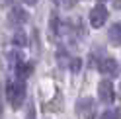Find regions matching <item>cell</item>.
I'll use <instances>...</instances> for the list:
<instances>
[{
    "label": "cell",
    "mask_w": 121,
    "mask_h": 119,
    "mask_svg": "<svg viewBox=\"0 0 121 119\" xmlns=\"http://www.w3.org/2000/svg\"><path fill=\"white\" fill-rule=\"evenodd\" d=\"M6 96H8L12 107L20 109V106L24 103V98H26V84H24V80L8 82V86H6Z\"/></svg>",
    "instance_id": "cell-1"
},
{
    "label": "cell",
    "mask_w": 121,
    "mask_h": 119,
    "mask_svg": "<svg viewBox=\"0 0 121 119\" xmlns=\"http://www.w3.org/2000/svg\"><path fill=\"white\" fill-rule=\"evenodd\" d=\"M76 109H78V113L84 115L86 119H94V117H96V102H94L92 98H82V100H78Z\"/></svg>",
    "instance_id": "cell-2"
},
{
    "label": "cell",
    "mask_w": 121,
    "mask_h": 119,
    "mask_svg": "<svg viewBox=\"0 0 121 119\" xmlns=\"http://www.w3.org/2000/svg\"><path fill=\"white\" fill-rule=\"evenodd\" d=\"M105 20H108V10H105V6L98 4L92 8V12H90V24H92V27H102L105 24Z\"/></svg>",
    "instance_id": "cell-3"
},
{
    "label": "cell",
    "mask_w": 121,
    "mask_h": 119,
    "mask_svg": "<svg viewBox=\"0 0 121 119\" xmlns=\"http://www.w3.org/2000/svg\"><path fill=\"white\" fill-rule=\"evenodd\" d=\"M98 96H100V100L105 102V103H111L115 100V90H113V84L109 80H102V82L98 84Z\"/></svg>",
    "instance_id": "cell-4"
},
{
    "label": "cell",
    "mask_w": 121,
    "mask_h": 119,
    "mask_svg": "<svg viewBox=\"0 0 121 119\" xmlns=\"http://www.w3.org/2000/svg\"><path fill=\"white\" fill-rule=\"evenodd\" d=\"M98 68H100V72L105 74V76H115V74L119 72V63L115 61V59H104Z\"/></svg>",
    "instance_id": "cell-5"
},
{
    "label": "cell",
    "mask_w": 121,
    "mask_h": 119,
    "mask_svg": "<svg viewBox=\"0 0 121 119\" xmlns=\"http://www.w3.org/2000/svg\"><path fill=\"white\" fill-rule=\"evenodd\" d=\"M10 21L12 24H24V21H27V12L20 10V8H14L10 12Z\"/></svg>",
    "instance_id": "cell-6"
},
{
    "label": "cell",
    "mask_w": 121,
    "mask_h": 119,
    "mask_svg": "<svg viewBox=\"0 0 121 119\" xmlns=\"http://www.w3.org/2000/svg\"><path fill=\"white\" fill-rule=\"evenodd\" d=\"M31 70H33V64H31V63H20V64H18V68H16L18 78H20V80L27 78L29 74H31Z\"/></svg>",
    "instance_id": "cell-7"
},
{
    "label": "cell",
    "mask_w": 121,
    "mask_h": 119,
    "mask_svg": "<svg viewBox=\"0 0 121 119\" xmlns=\"http://www.w3.org/2000/svg\"><path fill=\"white\" fill-rule=\"evenodd\" d=\"M109 39L115 43V45H121V21L113 24L111 29H109Z\"/></svg>",
    "instance_id": "cell-8"
},
{
    "label": "cell",
    "mask_w": 121,
    "mask_h": 119,
    "mask_svg": "<svg viewBox=\"0 0 121 119\" xmlns=\"http://www.w3.org/2000/svg\"><path fill=\"white\" fill-rule=\"evenodd\" d=\"M12 41H14V45H16V47H26L27 45V37H26V33L22 31V29L14 33V39Z\"/></svg>",
    "instance_id": "cell-9"
},
{
    "label": "cell",
    "mask_w": 121,
    "mask_h": 119,
    "mask_svg": "<svg viewBox=\"0 0 121 119\" xmlns=\"http://www.w3.org/2000/svg\"><path fill=\"white\" fill-rule=\"evenodd\" d=\"M102 119H121V107L104 111V113H102Z\"/></svg>",
    "instance_id": "cell-10"
},
{
    "label": "cell",
    "mask_w": 121,
    "mask_h": 119,
    "mask_svg": "<svg viewBox=\"0 0 121 119\" xmlns=\"http://www.w3.org/2000/svg\"><path fill=\"white\" fill-rule=\"evenodd\" d=\"M80 64H82V61H80V59H72V64H70V68H72L74 72H78V70H80Z\"/></svg>",
    "instance_id": "cell-11"
},
{
    "label": "cell",
    "mask_w": 121,
    "mask_h": 119,
    "mask_svg": "<svg viewBox=\"0 0 121 119\" xmlns=\"http://www.w3.org/2000/svg\"><path fill=\"white\" fill-rule=\"evenodd\" d=\"M63 2H65V6H66V8H70V6H74V4H76V0H63Z\"/></svg>",
    "instance_id": "cell-12"
},
{
    "label": "cell",
    "mask_w": 121,
    "mask_h": 119,
    "mask_svg": "<svg viewBox=\"0 0 121 119\" xmlns=\"http://www.w3.org/2000/svg\"><path fill=\"white\" fill-rule=\"evenodd\" d=\"M113 8H117V10H121V0H113Z\"/></svg>",
    "instance_id": "cell-13"
},
{
    "label": "cell",
    "mask_w": 121,
    "mask_h": 119,
    "mask_svg": "<svg viewBox=\"0 0 121 119\" xmlns=\"http://www.w3.org/2000/svg\"><path fill=\"white\" fill-rule=\"evenodd\" d=\"M24 2H26V4H29V6H33V4L37 2V0H24Z\"/></svg>",
    "instance_id": "cell-14"
},
{
    "label": "cell",
    "mask_w": 121,
    "mask_h": 119,
    "mask_svg": "<svg viewBox=\"0 0 121 119\" xmlns=\"http://www.w3.org/2000/svg\"><path fill=\"white\" fill-rule=\"evenodd\" d=\"M100 2H104V0H100Z\"/></svg>",
    "instance_id": "cell-15"
}]
</instances>
